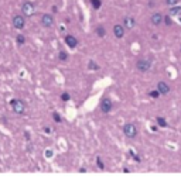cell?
<instances>
[{
    "mask_svg": "<svg viewBox=\"0 0 181 179\" xmlns=\"http://www.w3.org/2000/svg\"><path fill=\"white\" fill-rule=\"evenodd\" d=\"M123 133H125V135H126L127 138H134L137 135V128H136L134 124L127 123V124L123 126Z\"/></svg>",
    "mask_w": 181,
    "mask_h": 179,
    "instance_id": "1",
    "label": "cell"
},
{
    "mask_svg": "<svg viewBox=\"0 0 181 179\" xmlns=\"http://www.w3.org/2000/svg\"><path fill=\"white\" fill-rule=\"evenodd\" d=\"M11 107H13V112L17 114H23L26 112V105L21 100H18V99H13L11 100Z\"/></svg>",
    "mask_w": 181,
    "mask_h": 179,
    "instance_id": "2",
    "label": "cell"
},
{
    "mask_svg": "<svg viewBox=\"0 0 181 179\" xmlns=\"http://www.w3.org/2000/svg\"><path fill=\"white\" fill-rule=\"evenodd\" d=\"M136 68L140 71V72H147L150 68H151V62L150 59H146V58H142L136 62Z\"/></svg>",
    "mask_w": 181,
    "mask_h": 179,
    "instance_id": "3",
    "label": "cell"
},
{
    "mask_svg": "<svg viewBox=\"0 0 181 179\" xmlns=\"http://www.w3.org/2000/svg\"><path fill=\"white\" fill-rule=\"evenodd\" d=\"M21 10H23V14L27 17H31L33 14H34V4L33 3H30V1H26L23 4V7H21Z\"/></svg>",
    "mask_w": 181,
    "mask_h": 179,
    "instance_id": "4",
    "label": "cell"
},
{
    "mask_svg": "<svg viewBox=\"0 0 181 179\" xmlns=\"http://www.w3.org/2000/svg\"><path fill=\"white\" fill-rule=\"evenodd\" d=\"M112 107H113V103H112V100L108 98H105L101 102V110H102L103 113H109L110 110H112Z\"/></svg>",
    "mask_w": 181,
    "mask_h": 179,
    "instance_id": "5",
    "label": "cell"
},
{
    "mask_svg": "<svg viewBox=\"0 0 181 179\" xmlns=\"http://www.w3.org/2000/svg\"><path fill=\"white\" fill-rule=\"evenodd\" d=\"M41 24L44 25V27H47V28L53 27V24H54V17L51 16V14H43V17H41Z\"/></svg>",
    "mask_w": 181,
    "mask_h": 179,
    "instance_id": "6",
    "label": "cell"
},
{
    "mask_svg": "<svg viewBox=\"0 0 181 179\" xmlns=\"http://www.w3.org/2000/svg\"><path fill=\"white\" fill-rule=\"evenodd\" d=\"M13 25L16 27V28H18V30H21V28H24V25H26V20H24L23 16H14L13 17Z\"/></svg>",
    "mask_w": 181,
    "mask_h": 179,
    "instance_id": "7",
    "label": "cell"
},
{
    "mask_svg": "<svg viewBox=\"0 0 181 179\" xmlns=\"http://www.w3.org/2000/svg\"><path fill=\"white\" fill-rule=\"evenodd\" d=\"M150 21H151V24L153 25H160L163 21H164V17L161 13H153L151 17H150Z\"/></svg>",
    "mask_w": 181,
    "mask_h": 179,
    "instance_id": "8",
    "label": "cell"
},
{
    "mask_svg": "<svg viewBox=\"0 0 181 179\" xmlns=\"http://www.w3.org/2000/svg\"><path fill=\"white\" fill-rule=\"evenodd\" d=\"M134 25H136V20H134L133 17H130V16H127L123 18V27L125 28H127V30H132Z\"/></svg>",
    "mask_w": 181,
    "mask_h": 179,
    "instance_id": "9",
    "label": "cell"
},
{
    "mask_svg": "<svg viewBox=\"0 0 181 179\" xmlns=\"http://www.w3.org/2000/svg\"><path fill=\"white\" fill-rule=\"evenodd\" d=\"M125 30H126V28L122 24H116L113 27V34H115V37H116V38H122V37L125 35Z\"/></svg>",
    "mask_w": 181,
    "mask_h": 179,
    "instance_id": "10",
    "label": "cell"
},
{
    "mask_svg": "<svg viewBox=\"0 0 181 179\" xmlns=\"http://www.w3.org/2000/svg\"><path fill=\"white\" fill-rule=\"evenodd\" d=\"M157 90L160 92V95H167V93H170V86H168L165 82H158Z\"/></svg>",
    "mask_w": 181,
    "mask_h": 179,
    "instance_id": "11",
    "label": "cell"
},
{
    "mask_svg": "<svg viewBox=\"0 0 181 179\" xmlns=\"http://www.w3.org/2000/svg\"><path fill=\"white\" fill-rule=\"evenodd\" d=\"M65 42H67V45H68L70 48H75V47L78 45V40H77L74 35H67V37H65Z\"/></svg>",
    "mask_w": 181,
    "mask_h": 179,
    "instance_id": "12",
    "label": "cell"
},
{
    "mask_svg": "<svg viewBox=\"0 0 181 179\" xmlns=\"http://www.w3.org/2000/svg\"><path fill=\"white\" fill-rule=\"evenodd\" d=\"M178 14H181V7L170 8V16H178Z\"/></svg>",
    "mask_w": 181,
    "mask_h": 179,
    "instance_id": "13",
    "label": "cell"
},
{
    "mask_svg": "<svg viewBox=\"0 0 181 179\" xmlns=\"http://www.w3.org/2000/svg\"><path fill=\"white\" fill-rule=\"evenodd\" d=\"M96 34H98V35H99V37H105V28H103L102 25H99V27H98V28H96Z\"/></svg>",
    "mask_w": 181,
    "mask_h": 179,
    "instance_id": "14",
    "label": "cell"
},
{
    "mask_svg": "<svg viewBox=\"0 0 181 179\" xmlns=\"http://www.w3.org/2000/svg\"><path fill=\"white\" fill-rule=\"evenodd\" d=\"M91 4L94 6V8H99L102 6V1L101 0H91Z\"/></svg>",
    "mask_w": 181,
    "mask_h": 179,
    "instance_id": "15",
    "label": "cell"
},
{
    "mask_svg": "<svg viewBox=\"0 0 181 179\" xmlns=\"http://www.w3.org/2000/svg\"><path fill=\"white\" fill-rule=\"evenodd\" d=\"M157 124L160 127H167V123H165V120L163 117H157Z\"/></svg>",
    "mask_w": 181,
    "mask_h": 179,
    "instance_id": "16",
    "label": "cell"
},
{
    "mask_svg": "<svg viewBox=\"0 0 181 179\" xmlns=\"http://www.w3.org/2000/svg\"><path fill=\"white\" fill-rule=\"evenodd\" d=\"M60 59H61V61H67V59H68V55H67V52L61 51V52H60Z\"/></svg>",
    "mask_w": 181,
    "mask_h": 179,
    "instance_id": "17",
    "label": "cell"
},
{
    "mask_svg": "<svg viewBox=\"0 0 181 179\" xmlns=\"http://www.w3.org/2000/svg\"><path fill=\"white\" fill-rule=\"evenodd\" d=\"M96 164H98V166H99V169H103V168H105V165H103L102 159H101V158H99V157H98V158H96Z\"/></svg>",
    "mask_w": 181,
    "mask_h": 179,
    "instance_id": "18",
    "label": "cell"
},
{
    "mask_svg": "<svg viewBox=\"0 0 181 179\" xmlns=\"http://www.w3.org/2000/svg\"><path fill=\"white\" fill-rule=\"evenodd\" d=\"M150 96H151V98H158V96H160V92H158V90H151V92H150Z\"/></svg>",
    "mask_w": 181,
    "mask_h": 179,
    "instance_id": "19",
    "label": "cell"
},
{
    "mask_svg": "<svg viewBox=\"0 0 181 179\" xmlns=\"http://www.w3.org/2000/svg\"><path fill=\"white\" fill-rule=\"evenodd\" d=\"M89 69H94V71H96V69H99V66L96 65L94 61H91V62H89Z\"/></svg>",
    "mask_w": 181,
    "mask_h": 179,
    "instance_id": "20",
    "label": "cell"
},
{
    "mask_svg": "<svg viewBox=\"0 0 181 179\" xmlns=\"http://www.w3.org/2000/svg\"><path fill=\"white\" fill-rule=\"evenodd\" d=\"M178 1H180V0H165V3H167L168 6H175Z\"/></svg>",
    "mask_w": 181,
    "mask_h": 179,
    "instance_id": "21",
    "label": "cell"
},
{
    "mask_svg": "<svg viewBox=\"0 0 181 179\" xmlns=\"http://www.w3.org/2000/svg\"><path fill=\"white\" fill-rule=\"evenodd\" d=\"M24 41H26L24 35H21V34H20V35H17V42H18V44H24Z\"/></svg>",
    "mask_w": 181,
    "mask_h": 179,
    "instance_id": "22",
    "label": "cell"
},
{
    "mask_svg": "<svg viewBox=\"0 0 181 179\" xmlns=\"http://www.w3.org/2000/svg\"><path fill=\"white\" fill-rule=\"evenodd\" d=\"M61 99H62L64 102H68V100H70V95H68V93H62V95H61Z\"/></svg>",
    "mask_w": 181,
    "mask_h": 179,
    "instance_id": "23",
    "label": "cell"
},
{
    "mask_svg": "<svg viewBox=\"0 0 181 179\" xmlns=\"http://www.w3.org/2000/svg\"><path fill=\"white\" fill-rule=\"evenodd\" d=\"M53 117H54V120H55L57 123L61 121V117H60V114H58V113H54V114H53Z\"/></svg>",
    "mask_w": 181,
    "mask_h": 179,
    "instance_id": "24",
    "label": "cell"
},
{
    "mask_svg": "<svg viewBox=\"0 0 181 179\" xmlns=\"http://www.w3.org/2000/svg\"><path fill=\"white\" fill-rule=\"evenodd\" d=\"M164 23H165L167 25H171V18H170V16L164 17Z\"/></svg>",
    "mask_w": 181,
    "mask_h": 179,
    "instance_id": "25",
    "label": "cell"
}]
</instances>
